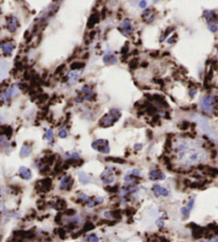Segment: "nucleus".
I'll list each match as a JSON object with an SVG mask.
<instances>
[{
  "label": "nucleus",
  "instance_id": "1",
  "mask_svg": "<svg viewBox=\"0 0 218 242\" xmlns=\"http://www.w3.org/2000/svg\"><path fill=\"white\" fill-rule=\"evenodd\" d=\"M218 99L215 95H205L200 99V108L206 114H213L217 105Z\"/></svg>",
  "mask_w": 218,
  "mask_h": 242
},
{
  "label": "nucleus",
  "instance_id": "2",
  "mask_svg": "<svg viewBox=\"0 0 218 242\" xmlns=\"http://www.w3.org/2000/svg\"><path fill=\"white\" fill-rule=\"evenodd\" d=\"M120 116H121V113H120L119 110L112 108L106 116L102 117V119L100 120V125L103 126V128H108V126L113 125L120 118Z\"/></svg>",
  "mask_w": 218,
  "mask_h": 242
},
{
  "label": "nucleus",
  "instance_id": "3",
  "mask_svg": "<svg viewBox=\"0 0 218 242\" xmlns=\"http://www.w3.org/2000/svg\"><path fill=\"white\" fill-rule=\"evenodd\" d=\"M94 96L95 91L93 87L91 85H84L78 91V96L76 97V102L82 103L84 101H91L94 99Z\"/></svg>",
  "mask_w": 218,
  "mask_h": 242
},
{
  "label": "nucleus",
  "instance_id": "4",
  "mask_svg": "<svg viewBox=\"0 0 218 242\" xmlns=\"http://www.w3.org/2000/svg\"><path fill=\"white\" fill-rule=\"evenodd\" d=\"M91 148L102 154H109L111 151L110 144L106 139H97L91 142Z\"/></svg>",
  "mask_w": 218,
  "mask_h": 242
},
{
  "label": "nucleus",
  "instance_id": "5",
  "mask_svg": "<svg viewBox=\"0 0 218 242\" xmlns=\"http://www.w3.org/2000/svg\"><path fill=\"white\" fill-rule=\"evenodd\" d=\"M116 176L115 172H114V168L108 167L102 171V173L100 174V179L106 185H111L114 183Z\"/></svg>",
  "mask_w": 218,
  "mask_h": 242
},
{
  "label": "nucleus",
  "instance_id": "6",
  "mask_svg": "<svg viewBox=\"0 0 218 242\" xmlns=\"http://www.w3.org/2000/svg\"><path fill=\"white\" fill-rule=\"evenodd\" d=\"M73 186V179L70 175H63L60 179V183H59V188L60 190H63V191H68L70 190Z\"/></svg>",
  "mask_w": 218,
  "mask_h": 242
},
{
  "label": "nucleus",
  "instance_id": "7",
  "mask_svg": "<svg viewBox=\"0 0 218 242\" xmlns=\"http://www.w3.org/2000/svg\"><path fill=\"white\" fill-rule=\"evenodd\" d=\"M118 30L124 35H131L134 32V26L130 19H124L118 27Z\"/></svg>",
  "mask_w": 218,
  "mask_h": 242
},
{
  "label": "nucleus",
  "instance_id": "8",
  "mask_svg": "<svg viewBox=\"0 0 218 242\" xmlns=\"http://www.w3.org/2000/svg\"><path fill=\"white\" fill-rule=\"evenodd\" d=\"M151 190H152V193L155 196H164V198H167V196L170 194V191H169L168 189L161 186V185L159 184L153 185Z\"/></svg>",
  "mask_w": 218,
  "mask_h": 242
},
{
  "label": "nucleus",
  "instance_id": "9",
  "mask_svg": "<svg viewBox=\"0 0 218 242\" xmlns=\"http://www.w3.org/2000/svg\"><path fill=\"white\" fill-rule=\"evenodd\" d=\"M19 28V21L15 16H10L7 18V29L9 32L14 33L18 30Z\"/></svg>",
  "mask_w": 218,
  "mask_h": 242
},
{
  "label": "nucleus",
  "instance_id": "10",
  "mask_svg": "<svg viewBox=\"0 0 218 242\" xmlns=\"http://www.w3.org/2000/svg\"><path fill=\"white\" fill-rule=\"evenodd\" d=\"M149 179L152 182L164 181L166 179V174L162 171H160L159 169H151L149 171Z\"/></svg>",
  "mask_w": 218,
  "mask_h": 242
},
{
  "label": "nucleus",
  "instance_id": "11",
  "mask_svg": "<svg viewBox=\"0 0 218 242\" xmlns=\"http://www.w3.org/2000/svg\"><path fill=\"white\" fill-rule=\"evenodd\" d=\"M14 48H15V44L13 42H11V40H9V42L0 43V49H1V51L3 52V54L7 56L12 54Z\"/></svg>",
  "mask_w": 218,
  "mask_h": 242
},
{
  "label": "nucleus",
  "instance_id": "12",
  "mask_svg": "<svg viewBox=\"0 0 218 242\" xmlns=\"http://www.w3.org/2000/svg\"><path fill=\"white\" fill-rule=\"evenodd\" d=\"M103 63L106 64V65H113V64H116L118 62V58L115 54H113L112 52H108L106 54L103 55Z\"/></svg>",
  "mask_w": 218,
  "mask_h": 242
},
{
  "label": "nucleus",
  "instance_id": "13",
  "mask_svg": "<svg viewBox=\"0 0 218 242\" xmlns=\"http://www.w3.org/2000/svg\"><path fill=\"white\" fill-rule=\"evenodd\" d=\"M203 17L206 20V23L213 22V21H218V17L216 15V12L212 11V10H205L203 12Z\"/></svg>",
  "mask_w": 218,
  "mask_h": 242
},
{
  "label": "nucleus",
  "instance_id": "14",
  "mask_svg": "<svg viewBox=\"0 0 218 242\" xmlns=\"http://www.w3.org/2000/svg\"><path fill=\"white\" fill-rule=\"evenodd\" d=\"M103 203V198H101V196H91V199L88 200V202L86 203V207L88 208H94L96 207V206H98V205L102 204Z\"/></svg>",
  "mask_w": 218,
  "mask_h": 242
},
{
  "label": "nucleus",
  "instance_id": "15",
  "mask_svg": "<svg viewBox=\"0 0 218 242\" xmlns=\"http://www.w3.org/2000/svg\"><path fill=\"white\" fill-rule=\"evenodd\" d=\"M18 174H19V176H20L21 179H24L25 181H29V179H31V177H32V172H31L30 169L27 167L19 168Z\"/></svg>",
  "mask_w": 218,
  "mask_h": 242
},
{
  "label": "nucleus",
  "instance_id": "16",
  "mask_svg": "<svg viewBox=\"0 0 218 242\" xmlns=\"http://www.w3.org/2000/svg\"><path fill=\"white\" fill-rule=\"evenodd\" d=\"M80 78V71L79 70H71L69 73L67 75V80L69 82L70 85H73V84L77 83V81Z\"/></svg>",
  "mask_w": 218,
  "mask_h": 242
},
{
  "label": "nucleus",
  "instance_id": "17",
  "mask_svg": "<svg viewBox=\"0 0 218 242\" xmlns=\"http://www.w3.org/2000/svg\"><path fill=\"white\" fill-rule=\"evenodd\" d=\"M32 153V147H31L30 144H24L22 148L20 150V157L25 158V157H28L30 154Z\"/></svg>",
  "mask_w": 218,
  "mask_h": 242
},
{
  "label": "nucleus",
  "instance_id": "18",
  "mask_svg": "<svg viewBox=\"0 0 218 242\" xmlns=\"http://www.w3.org/2000/svg\"><path fill=\"white\" fill-rule=\"evenodd\" d=\"M65 158L68 159V161H80L81 156L78 152L76 151H71V152H67L65 154Z\"/></svg>",
  "mask_w": 218,
  "mask_h": 242
},
{
  "label": "nucleus",
  "instance_id": "19",
  "mask_svg": "<svg viewBox=\"0 0 218 242\" xmlns=\"http://www.w3.org/2000/svg\"><path fill=\"white\" fill-rule=\"evenodd\" d=\"M45 138H46L48 143L52 144V142H53L54 140V133L52 128H47V130H46V132H45Z\"/></svg>",
  "mask_w": 218,
  "mask_h": 242
},
{
  "label": "nucleus",
  "instance_id": "20",
  "mask_svg": "<svg viewBox=\"0 0 218 242\" xmlns=\"http://www.w3.org/2000/svg\"><path fill=\"white\" fill-rule=\"evenodd\" d=\"M91 199V196H87L86 193H83V192H80L77 194V200L78 202L82 203L83 205H86V203L88 202V200Z\"/></svg>",
  "mask_w": 218,
  "mask_h": 242
},
{
  "label": "nucleus",
  "instance_id": "21",
  "mask_svg": "<svg viewBox=\"0 0 218 242\" xmlns=\"http://www.w3.org/2000/svg\"><path fill=\"white\" fill-rule=\"evenodd\" d=\"M78 176H79V181H80V183H81V184L86 185V184H88L89 182H91V177H89L85 172H79Z\"/></svg>",
  "mask_w": 218,
  "mask_h": 242
},
{
  "label": "nucleus",
  "instance_id": "22",
  "mask_svg": "<svg viewBox=\"0 0 218 242\" xmlns=\"http://www.w3.org/2000/svg\"><path fill=\"white\" fill-rule=\"evenodd\" d=\"M58 135H59V137H60V138H62V139H64V138L67 137V136H68V130H67V128H66L65 125L61 126V128H59Z\"/></svg>",
  "mask_w": 218,
  "mask_h": 242
},
{
  "label": "nucleus",
  "instance_id": "23",
  "mask_svg": "<svg viewBox=\"0 0 218 242\" xmlns=\"http://www.w3.org/2000/svg\"><path fill=\"white\" fill-rule=\"evenodd\" d=\"M208 29H209L212 33H216L218 31V21L208 22Z\"/></svg>",
  "mask_w": 218,
  "mask_h": 242
},
{
  "label": "nucleus",
  "instance_id": "24",
  "mask_svg": "<svg viewBox=\"0 0 218 242\" xmlns=\"http://www.w3.org/2000/svg\"><path fill=\"white\" fill-rule=\"evenodd\" d=\"M85 241L86 242H99V237L96 234H89L85 237Z\"/></svg>",
  "mask_w": 218,
  "mask_h": 242
},
{
  "label": "nucleus",
  "instance_id": "25",
  "mask_svg": "<svg viewBox=\"0 0 218 242\" xmlns=\"http://www.w3.org/2000/svg\"><path fill=\"white\" fill-rule=\"evenodd\" d=\"M185 206H186V208H187V209H190V211H192L193 208H194V206H195V198H194V196H193V198H190V200L186 202Z\"/></svg>",
  "mask_w": 218,
  "mask_h": 242
},
{
  "label": "nucleus",
  "instance_id": "26",
  "mask_svg": "<svg viewBox=\"0 0 218 242\" xmlns=\"http://www.w3.org/2000/svg\"><path fill=\"white\" fill-rule=\"evenodd\" d=\"M180 211H181V214H182V216L184 217V218H188V217L190 216V212H192L190 209H187V208H186V206H183V207H181Z\"/></svg>",
  "mask_w": 218,
  "mask_h": 242
},
{
  "label": "nucleus",
  "instance_id": "27",
  "mask_svg": "<svg viewBox=\"0 0 218 242\" xmlns=\"http://www.w3.org/2000/svg\"><path fill=\"white\" fill-rule=\"evenodd\" d=\"M129 172L131 173L132 175L136 176V177H139V176H141V171H139V169H132V170H130Z\"/></svg>",
  "mask_w": 218,
  "mask_h": 242
},
{
  "label": "nucleus",
  "instance_id": "28",
  "mask_svg": "<svg viewBox=\"0 0 218 242\" xmlns=\"http://www.w3.org/2000/svg\"><path fill=\"white\" fill-rule=\"evenodd\" d=\"M155 224H157V227H160V228L164 227V220L160 218V219H157V221H155Z\"/></svg>",
  "mask_w": 218,
  "mask_h": 242
},
{
  "label": "nucleus",
  "instance_id": "29",
  "mask_svg": "<svg viewBox=\"0 0 218 242\" xmlns=\"http://www.w3.org/2000/svg\"><path fill=\"white\" fill-rule=\"evenodd\" d=\"M147 1L146 0H142L141 2H139V7H141V9H143V10H145V9H147Z\"/></svg>",
  "mask_w": 218,
  "mask_h": 242
},
{
  "label": "nucleus",
  "instance_id": "30",
  "mask_svg": "<svg viewBox=\"0 0 218 242\" xmlns=\"http://www.w3.org/2000/svg\"><path fill=\"white\" fill-rule=\"evenodd\" d=\"M196 93H197V89L193 88V89H190V90H188V96H190V98H194L195 96H196Z\"/></svg>",
  "mask_w": 218,
  "mask_h": 242
},
{
  "label": "nucleus",
  "instance_id": "31",
  "mask_svg": "<svg viewBox=\"0 0 218 242\" xmlns=\"http://www.w3.org/2000/svg\"><path fill=\"white\" fill-rule=\"evenodd\" d=\"M142 148H143V144L142 143H136L135 146H134V149H135L136 151H141Z\"/></svg>",
  "mask_w": 218,
  "mask_h": 242
},
{
  "label": "nucleus",
  "instance_id": "32",
  "mask_svg": "<svg viewBox=\"0 0 218 242\" xmlns=\"http://www.w3.org/2000/svg\"><path fill=\"white\" fill-rule=\"evenodd\" d=\"M208 242H218V238H213V239L209 240Z\"/></svg>",
  "mask_w": 218,
  "mask_h": 242
},
{
  "label": "nucleus",
  "instance_id": "33",
  "mask_svg": "<svg viewBox=\"0 0 218 242\" xmlns=\"http://www.w3.org/2000/svg\"><path fill=\"white\" fill-rule=\"evenodd\" d=\"M161 219H163V220H164V219H167V214H162V217H161Z\"/></svg>",
  "mask_w": 218,
  "mask_h": 242
},
{
  "label": "nucleus",
  "instance_id": "34",
  "mask_svg": "<svg viewBox=\"0 0 218 242\" xmlns=\"http://www.w3.org/2000/svg\"><path fill=\"white\" fill-rule=\"evenodd\" d=\"M150 242H157V241H155V240H152V241H150Z\"/></svg>",
  "mask_w": 218,
  "mask_h": 242
}]
</instances>
